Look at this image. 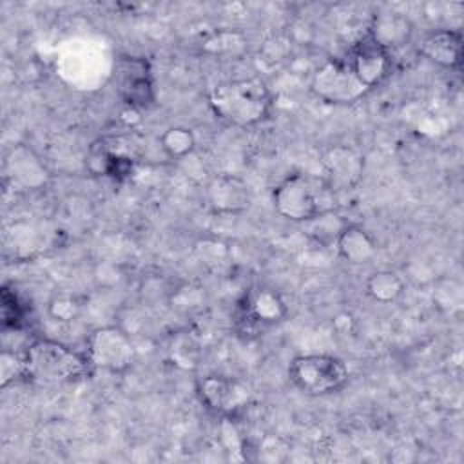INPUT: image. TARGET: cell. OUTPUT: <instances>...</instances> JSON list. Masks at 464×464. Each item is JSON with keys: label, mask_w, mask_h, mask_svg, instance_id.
I'll use <instances>...</instances> for the list:
<instances>
[{"label": "cell", "mask_w": 464, "mask_h": 464, "mask_svg": "<svg viewBox=\"0 0 464 464\" xmlns=\"http://www.w3.org/2000/svg\"><path fill=\"white\" fill-rule=\"evenodd\" d=\"M208 105L227 123L252 127L268 118L272 96L259 78H239L214 85L208 92Z\"/></svg>", "instance_id": "1"}, {"label": "cell", "mask_w": 464, "mask_h": 464, "mask_svg": "<svg viewBox=\"0 0 464 464\" xmlns=\"http://www.w3.org/2000/svg\"><path fill=\"white\" fill-rule=\"evenodd\" d=\"M22 355L24 377L44 386L78 381L92 368L85 353H80L54 339H34Z\"/></svg>", "instance_id": "2"}, {"label": "cell", "mask_w": 464, "mask_h": 464, "mask_svg": "<svg viewBox=\"0 0 464 464\" xmlns=\"http://www.w3.org/2000/svg\"><path fill=\"white\" fill-rule=\"evenodd\" d=\"M288 377L306 395H326L341 390L348 382L350 372L335 355L303 353L290 361Z\"/></svg>", "instance_id": "3"}, {"label": "cell", "mask_w": 464, "mask_h": 464, "mask_svg": "<svg viewBox=\"0 0 464 464\" xmlns=\"http://www.w3.org/2000/svg\"><path fill=\"white\" fill-rule=\"evenodd\" d=\"M85 355L92 368H100L109 373H123L134 364L136 348L127 330L109 324L89 334L85 341Z\"/></svg>", "instance_id": "4"}, {"label": "cell", "mask_w": 464, "mask_h": 464, "mask_svg": "<svg viewBox=\"0 0 464 464\" xmlns=\"http://www.w3.org/2000/svg\"><path fill=\"white\" fill-rule=\"evenodd\" d=\"M116 91L132 111L149 109L156 102V82L152 65L145 56L123 54L114 63Z\"/></svg>", "instance_id": "5"}, {"label": "cell", "mask_w": 464, "mask_h": 464, "mask_svg": "<svg viewBox=\"0 0 464 464\" xmlns=\"http://www.w3.org/2000/svg\"><path fill=\"white\" fill-rule=\"evenodd\" d=\"M272 201L279 216L295 223H306L315 214L326 210L321 207L317 183L303 174H292L285 178L274 188Z\"/></svg>", "instance_id": "6"}, {"label": "cell", "mask_w": 464, "mask_h": 464, "mask_svg": "<svg viewBox=\"0 0 464 464\" xmlns=\"http://www.w3.org/2000/svg\"><path fill=\"white\" fill-rule=\"evenodd\" d=\"M310 91L319 100L335 105L353 103L368 92L344 60H326L319 65L312 74Z\"/></svg>", "instance_id": "7"}, {"label": "cell", "mask_w": 464, "mask_h": 464, "mask_svg": "<svg viewBox=\"0 0 464 464\" xmlns=\"http://www.w3.org/2000/svg\"><path fill=\"white\" fill-rule=\"evenodd\" d=\"M344 62L368 91L381 85L392 72L390 51L384 49L368 31L352 44Z\"/></svg>", "instance_id": "8"}, {"label": "cell", "mask_w": 464, "mask_h": 464, "mask_svg": "<svg viewBox=\"0 0 464 464\" xmlns=\"http://www.w3.org/2000/svg\"><path fill=\"white\" fill-rule=\"evenodd\" d=\"M198 395L207 410L219 415H230L248 401V390L225 375H205L198 382Z\"/></svg>", "instance_id": "9"}, {"label": "cell", "mask_w": 464, "mask_h": 464, "mask_svg": "<svg viewBox=\"0 0 464 464\" xmlns=\"http://www.w3.org/2000/svg\"><path fill=\"white\" fill-rule=\"evenodd\" d=\"M205 199L216 214H241L252 203V192L245 179L219 174L207 183Z\"/></svg>", "instance_id": "10"}, {"label": "cell", "mask_w": 464, "mask_h": 464, "mask_svg": "<svg viewBox=\"0 0 464 464\" xmlns=\"http://www.w3.org/2000/svg\"><path fill=\"white\" fill-rule=\"evenodd\" d=\"M323 172L326 176V187L352 188L362 176V158L350 147L335 145L330 147L321 160Z\"/></svg>", "instance_id": "11"}, {"label": "cell", "mask_w": 464, "mask_h": 464, "mask_svg": "<svg viewBox=\"0 0 464 464\" xmlns=\"http://www.w3.org/2000/svg\"><path fill=\"white\" fill-rule=\"evenodd\" d=\"M243 317L250 324L257 326H272L285 321L288 314V306L285 299L272 288L256 286L250 288L241 301Z\"/></svg>", "instance_id": "12"}, {"label": "cell", "mask_w": 464, "mask_h": 464, "mask_svg": "<svg viewBox=\"0 0 464 464\" xmlns=\"http://www.w3.org/2000/svg\"><path fill=\"white\" fill-rule=\"evenodd\" d=\"M420 54L444 67L459 71L464 58V40L460 29H439L430 33L420 44Z\"/></svg>", "instance_id": "13"}, {"label": "cell", "mask_w": 464, "mask_h": 464, "mask_svg": "<svg viewBox=\"0 0 464 464\" xmlns=\"http://www.w3.org/2000/svg\"><path fill=\"white\" fill-rule=\"evenodd\" d=\"M5 172L13 183L24 188H40L47 179V170L40 158L27 145L18 143L5 160Z\"/></svg>", "instance_id": "14"}, {"label": "cell", "mask_w": 464, "mask_h": 464, "mask_svg": "<svg viewBox=\"0 0 464 464\" xmlns=\"http://www.w3.org/2000/svg\"><path fill=\"white\" fill-rule=\"evenodd\" d=\"M337 254L350 265L370 263L377 254V243L359 225L348 223L335 239Z\"/></svg>", "instance_id": "15"}, {"label": "cell", "mask_w": 464, "mask_h": 464, "mask_svg": "<svg viewBox=\"0 0 464 464\" xmlns=\"http://www.w3.org/2000/svg\"><path fill=\"white\" fill-rule=\"evenodd\" d=\"M384 49L392 51L410 40L411 25L399 13H379L372 18L370 27L366 29Z\"/></svg>", "instance_id": "16"}, {"label": "cell", "mask_w": 464, "mask_h": 464, "mask_svg": "<svg viewBox=\"0 0 464 464\" xmlns=\"http://www.w3.org/2000/svg\"><path fill=\"white\" fill-rule=\"evenodd\" d=\"M366 295L377 303H395L406 290V281L395 270H375L368 276L364 285Z\"/></svg>", "instance_id": "17"}, {"label": "cell", "mask_w": 464, "mask_h": 464, "mask_svg": "<svg viewBox=\"0 0 464 464\" xmlns=\"http://www.w3.org/2000/svg\"><path fill=\"white\" fill-rule=\"evenodd\" d=\"M161 150L172 160H183L196 149V136L192 129L183 125H172L160 136Z\"/></svg>", "instance_id": "18"}, {"label": "cell", "mask_w": 464, "mask_h": 464, "mask_svg": "<svg viewBox=\"0 0 464 464\" xmlns=\"http://www.w3.org/2000/svg\"><path fill=\"white\" fill-rule=\"evenodd\" d=\"M346 225L348 221L334 210H323L306 221L310 237L321 245H334Z\"/></svg>", "instance_id": "19"}, {"label": "cell", "mask_w": 464, "mask_h": 464, "mask_svg": "<svg viewBox=\"0 0 464 464\" xmlns=\"http://www.w3.org/2000/svg\"><path fill=\"white\" fill-rule=\"evenodd\" d=\"M0 301H2V326L4 330H18L24 324V304L20 301V297L16 295L14 290L2 286V294H0Z\"/></svg>", "instance_id": "20"}, {"label": "cell", "mask_w": 464, "mask_h": 464, "mask_svg": "<svg viewBox=\"0 0 464 464\" xmlns=\"http://www.w3.org/2000/svg\"><path fill=\"white\" fill-rule=\"evenodd\" d=\"M80 310H82V304L71 295H54L47 304L49 315L58 323L74 321L80 315Z\"/></svg>", "instance_id": "21"}, {"label": "cell", "mask_w": 464, "mask_h": 464, "mask_svg": "<svg viewBox=\"0 0 464 464\" xmlns=\"http://www.w3.org/2000/svg\"><path fill=\"white\" fill-rule=\"evenodd\" d=\"M18 377H24V355L4 348L2 353H0V382H2V388H7Z\"/></svg>", "instance_id": "22"}, {"label": "cell", "mask_w": 464, "mask_h": 464, "mask_svg": "<svg viewBox=\"0 0 464 464\" xmlns=\"http://www.w3.org/2000/svg\"><path fill=\"white\" fill-rule=\"evenodd\" d=\"M219 435H221V442L225 444V448L228 451H241L243 450L241 435H239L236 424L232 422V419L228 415H223V420L219 424Z\"/></svg>", "instance_id": "23"}]
</instances>
